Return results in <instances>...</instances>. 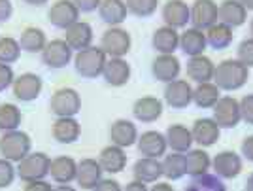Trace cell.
I'll list each match as a JSON object with an SVG mask.
<instances>
[{
  "mask_svg": "<svg viewBox=\"0 0 253 191\" xmlns=\"http://www.w3.org/2000/svg\"><path fill=\"white\" fill-rule=\"evenodd\" d=\"M13 11L11 0H0V21H8Z\"/></svg>",
  "mask_w": 253,
  "mask_h": 191,
  "instance_id": "f907efd6",
  "label": "cell"
},
{
  "mask_svg": "<svg viewBox=\"0 0 253 191\" xmlns=\"http://www.w3.org/2000/svg\"><path fill=\"white\" fill-rule=\"evenodd\" d=\"M130 34L121 27H110L100 38V48L110 57H125L130 51Z\"/></svg>",
  "mask_w": 253,
  "mask_h": 191,
  "instance_id": "8992f818",
  "label": "cell"
},
{
  "mask_svg": "<svg viewBox=\"0 0 253 191\" xmlns=\"http://www.w3.org/2000/svg\"><path fill=\"white\" fill-rule=\"evenodd\" d=\"M53 191H76V190H74V188H70L68 184H61L59 188H55Z\"/></svg>",
  "mask_w": 253,
  "mask_h": 191,
  "instance_id": "9f6ffc18",
  "label": "cell"
},
{
  "mask_svg": "<svg viewBox=\"0 0 253 191\" xmlns=\"http://www.w3.org/2000/svg\"><path fill=\"white\" fill-rule=\"evenodd\" d=\"M76 172H78V163L70 155H59L51 161L49 174L57 184H70L76 180Z\"/></svg>",
  "mask_w": 253,
  "mask_h": 191,
  "instance_id": "f546056e",
  "label": "cell"
},
{
  "mask_svg": "<svg viewBox=\"0 0 253 191\" xmlns=\"http://www.w3.org/2000/svg\"><path fill=\"white\" fill-rule=\"evenodd\" d=\"M191 135H193L195 144H199L201 148H208V146H213L219 140V137H221V127L211 117H202V119H197L193 123Z\"/></svg>",
  "mask_w": 253,
  "mask_h": 191,
  "instance_id": "9a60e30c",
  "label": "cell"
},
{
  "mask_svg": "<svg viewBox=\"0 0 253 191\" xmlns=\"http://www.w3.org/2000/svg\"><path fill=\"white\" fill-rule=\"evenodd\" d=\"M240 114H242V121L248 125H253V95H246L240 100Z\"/></svg>",
  "mask_w": 253,
  "mask_h": 191,
  "instance_id": "ee69618b",
  "label": "cell"
},
{
  "mask_svg": "<svg viewBox=\"0 0 253 191\" xmlns=\"http://www.w3.org/2000/svg\"><path fill=\"white\" fill-rule=\"evenodd\" d=\"M151 44H153V49L159 51V55H174V51L179 48V34L176 29L165 25L153 32Z\"/></svg>",
  "mask_w": 253,
  "mask_h": 191,
  "instance_id": "d4e9b609",
  "label": "cell"
},
{
  "mask_svg": "<svg viewBox=\"0 0 253 191\" xmlns=\"http://www.w3.org/2000/svg\"><path fill=\"white\" fill-rule=\"evenodd\" d=\"M110 140L114 146L119 148H128L132 146L138 140V131L136 125L128 119H116L112 125H110Z\"/></svg>",
  "mask_w": 253,
  "mask_h": 191,
  "instance_id": "44dd1931",
  "label": "cell"
},
{
  "mask_svg": "<svg viewBox=\"0 0 253 191\" xmlns=\"http://www.w3.org/2000/svg\"><path fill=\"white\" fill-rule=\"evenodd\" d=\"M185 167H187L189 176H201L211 169V157L208 155V151H204L202 148L189 149L185 153Z\"/></svg>",
  "mask_w": 253,
  "mask_h": 191,
  "instance_id": "836d02e7",
  "label": "cell"
},
{
  "mask_svg": "<svg viewBox=\"0 0 253 191\" xmlns=\"http://www.w3.org/2000/svg\"><path fill=\"white\" fill-rule=\"evenodd\" d=\"M82 127L74 117H59L53 123V138L61 144H72L80 138Z\"/></svg>",
  "mask_w": 253,
  "mask_h": 191,
  "instance_id": "1f68e13d",
  "label": "cell"
},
{
  "mask_svg": "<svg viewBox=\"0 0 253 191\" xmlns=\"http://www.w3.org/2000/svg\"><path fill=\"white\" fill-rule=\"evenodd\" d=\"M23 2H27L31 6H43V4H47V0H23Z\"/></svg>",
  "mask_w": 253,
  "mask_h": 191,
  "instance_id": "11a10c76",
  "label": "cell"
},
{
  "mask_svg": "<svg viewBox=\"0 0 253 191\" xmlns=\"http://www.w3.org/2000/svg\"><path fill=\"white\" fill-rule=\"evenodd\" d=\"M31 153V137L23 131H6L0 137V155L8 161H21Z\"/></svg>",
  "mask_w": 253,
  "mask_h": 191,
  "instance_id": "3957f363",
  "label": "cell"
},
{
  "mask_svg": "<svg viewBox=\"0 0 253 191\" xmlns=\"http://www.w3.org/2000/svg\"><path fill=\"white\" fill-rule=\"evenodd\" d=\"M163 21L172 29H183L191 23V6L183 0H167L163 6Z\"/></svg>",
  "mask_w": 253,
  "mask_h": 191,
  "instance_id": "5bb4252c",
  "label": "cell"
},
{
  "mask_svg": "<svg viewBox=\"0 0 253 191\" xmlns=\"http://www.w3.org/2000/svg\"><path fill=\"white\" fill-rule=\"evenodd\" d=\"M163 163V176H167L169 180H179L187 174V167H185V153H178L172 151L169 155H165Z\"/></svg>",
  "mask_w": 253,
  "mask_h": 191,
  "instance_id": "e575fe53",
  "label": "cell"
},
{
  "mask_svg": "<svg viewBox=\"0 0 253 191\" xmlns=\"http://www.w3.org/2000/svg\"><path fill=\"white\" fill-rule=\"evenodd\" d=\"M217 4L213 0H195L191 6V25L199 31H208L217 19Z\"/></svg>",
  "mask_w": 253,
  "mask_h": 191,
  "instance_id": "9c48e42d",
  "label": "cell"
},
{
  "mask_svg": "<svg viewBox=\"0 0 253 191\" xmlns=\"http://www.w3.org/2000/svg\"><path fill=\"white\" fill-rule=\"evenodd\" d=\"M165 100L167 104L176 110L187 108L193 102V87L187 80H174L165 87Z\"/></svg>",
  "mask_w": 253,
  "mask_h": 191,
  "instance_id": "7c38bea8",
  "label": "cell"
},
{
  "mask_svg": "<svg viewBox=\"0 0 253 191\" xmlns=\"http://www.w3.org/2000/svg\"><path fill=\"white\" fill-rule=\"evenodd\" d=\"M126 4L125 0H102L98 6V15L100 19L110 25V27H117L126 19Z\"/></svg>",
  "mask_w": 253,
  "mask_h": 191,
  "instance_id": "f1b7e54d",
  "label": "cell"
},
{
  "mask_svg": "<svg viewBox=\"0 0 253 191\" xmlns=\"http://www.w3.org/2000/svg\"><path fill=\"white\" fill-rule=\"evenodd\" d=\"M19 55H21L19 40H15L11 36H2L0 38V63H15L19 59Z\"/></svg>",
  "mask_w": 253,
  "mask_h": 191,
  "instance_id": "ab89813d",
  "label": "cell"
},
{
  "mask_svg": "<svg viewBox=\"0 0 253 191\" xmlns=\"http://www.w3.org/2000/svg\"><path fill=\"white\" fill-rule=\"evenodd\" d=\"M219 98H221V89L213 82L197 84V87L193 89V102L199 108H213Z\"/></svg>",
  "mask_w": 253,
  "mask_h": 191,
  "instance_id": "d6a6232c",
  "label": "cell"
},
{
  "mask_svg": "<svg viewBox=\"0 0 253 191\" xmlns=\"http://www.w3.org/2000/svg\"><path fill=\"white\" fill-rule=\"evenodd\" d=\"M13 70H11L10 64L6 63H0V91L8 89L11 84H13Z\"/></svg>",
  "mask_w": 253,
  "mask_h": 191,
  "instance_id": "f6af8a7d",
  "label": "cell"
},
{
  "mask_svg": "<svg viewBox=\"0 0 253 191\" xmlns=\"http://www.w3.org/2000/svg\"><path fill=\"white\" fill-rule=\"evenodd\" d=\"M132 114L142 123H153L163 114V100L157 96H140L132 104Z\"/></svg>",
  "mask_w": 253,
  "mask_h": 191,
  "instance_id": "603a6c76",
  "label": "cell"
},
{
  "mask_svg": "<svg viewBox=\"0 0 253 191\" xmlns=\"http://www.w3.org/2000/svg\"><path fill=\"white\" fill-rule=\"evenodd\" d=\"M211 110H213L211 119L221 129H232L242 121L240 100H236L234 96H221L217 100V104L211 108Z\"/></svg>",
  "mask_w": 253,
  "mask_h": 191,
  "instance_id": "52a82bcc",
  "label": "cell"
},
{
  "mask_svg": "<svg viewBox=\"0 0 253 191\" xmlns=\"http://www.w3.org/2000/svg\"><path fill=\"white\" fill-rule=\"evenodd\" d=\"M167 144L172 151H178V153H187L191 149V146L195 144L193 135H191V129H187L185 125H170L167 129Z\"/></svg>",
  "mask_w": 253,
  "mask_h": 191,
  "instance_id": "83f0119b",
  "label": "cell"
},
{
  "mask_svg": "<svg viewBox=\"0 0 253 191\" xmlns=\"http://www.w3.org/2000/svg\"><path fill=\"white\" fill-rule=\"evenodd\" d=\"M206 42L213 49H225V48H229L232 42V29L217 21L206 31Z\"/></svg>",
  "mask_w": 253,
  "mask_h": 191,
  "instance_id": "8d00e7d4",
  "label": "cell"
},
{
  "mask_svg": "<svg viewBox=\"0 0 253 191\" xmlns=\"http://www.w3.org/2000/svg\"><path fill=\"white\" fill-rule=\"evenodd\" d=\"M240 151H242V157H246L248 161H252V163H253V135H250V137L244 138Z\"/></svg>",
  "mask_w": 253,
  "mask_h": 191,
  "instance_id": "681fc988",
  "label": "cell"
},
{
  "mask_svg": "<svg viewBox=\"0 0 253 191\" xmlns=\"http://www.w3.org/2000/svg\"><path fill=\"white\" fill-rule=\"evenodd\" d=\"M126 10L138 17H149L157 11L159 0H125Z\"/></svg>",
  "mask_w": 253,
  "mask_h": 191,
  "instance_id": "60d3db41",
  "label": "cell"
},
{
  "mask_svg": "<svg viewBox=\"0 0 253 191\" xmlns=\"http://www.w3.org/2000/svg\"><path fill=\"white\" fill-rule=\"evenodd\" d=\"M21 125V110L15 104H0V129L6 131H15Z\"/></svg>",
  "mask_w": 253,
  "mask_h": 191,
  "instance_id": "f35d334b",
  "label": "cell"
},
{
  "mask_svg": "<svg viewBox=\"0 0 253 191\" xmlns=\"http://www.w3.org/2000/svg\"><path fill=\"white\" fill-rule=\"evenodd\" d=\"M236 59L248 68L253 66V38H246L240 42L238 49H236Z\"/></svg>",
  "mask_w": 253,
  "mask_h": 191,
  "instance_id": "b9f144b4",
  "label": "cell"
},
{
  "mask_svg": "<svg viewBox=\"0 0 253 191\" xmlns=\"http://www.w3.org/2000/svg\"><path fill=\"white\" fill-rule=\"evenodd\" d=\"M138 151L144 155V157H165L167 155V137L159 131H146L142 133V137H138Z\"/></svg>",
  "mask_w": 253,
  "mask_h": 191,
  "instance_id": "2e32d148",
  "label": "cell"
},
{
  "mask_svg": "<svg viewBox=\"0 0 253 191\" xmlns=\"http://www.w3.org/2000/svg\"><path fill=\"white\" fill-rule=\"evenodd\" d=\"M250 78V68L244 66L238 59H225L215 66L213 72V84L221 91H236L246 85Z\"/></svg>",
  "mask_w": 253,
  "mask_h": 191,
  "instance_id": "6da1fadb",
  "label": "cell"
},
{
  "mask_svg": "<svg viewBox=\"0 0 253 191\" xmlns=\"http://www.w3.org/2000/svg\"><path fill=\"white\" fill-rule=\"evenodd\" d=\"M246 191H253V172L248 176V180H246V188H244Z\"/></svg>",
  "mask_w": 253,
  "mask_h": 191,
  "instance_id": "db71d44e",
  "label": "cell"
},
{
  "mask_svg": "<svg viewBox=\"0 0 253 191\" xmlns=\"http://www.w3.org/2000/svg\"><path fill=\"white\" fill-rule=\"evenodd\" d=\"M72 48L66 44V40H51V42L45 44L42 51V61L49 68H63L66 64L72 61Z\"/></svg>",
  "mask_w": 253,
  "mask_h": 191,
  "instance_id": "8fae6325",
  "label": "cell"
},
{
  "mask_svg": "<svg viewBox=\"0 0 253 191\" xmlns=\"http://www.w3.org/2000/svg\"><path fill=\"white\" fill-rule=\"evenodd\" d=\"M217 19L219 23L236 29V27H242L246 19H248V10L242 6L240 0H223L217 8Z\"/></svg>",
  "mask_w": 253,
  "mask_h": 191,
  "instance_id": "ac0fdd59",
  "label": "cell"
},
{
  "mask_svg": "<svg viewBox=\"0 0 253 191\" xmlns=\"http://www.w3.org/2000/svg\"><path fill=\"white\" fill-rule=\"evenodd\" d=\"M66 44L74 49V51H82L85 48H89L93 44V27L85 21H78L72 27L66 29V36H64Z\"/></svg>",
  "mask_w": 253,
  "mask_h": 191,
  "instance_id": "484cf974",
  "label": "cell"
},
{
  "mask_svg": "<svg viewBox=\"0 0 253 191\" xmlns=\"http://www.w3.org/2000/svg\"><path fill=\"white\" fill-rule=\"evenodd\" d=\"M15 172L17 170L13 169V165H11V161L8 159H0V190H4V188H8L13 178H15Z\"/></svg>",
  "mask_w": 253,
  "mask_h": 191,
  "instance_id": "7bdbcfd3",
  "label": "cell"
},
{
  "mask_svg": "<svg viewBox=\"0 0 253 191\" xmlns=\"http://www.w3.org/2000/svg\"><path fill=\"white\" fill-rule=\"evenodd\" d=\"M102 167L96 159H82L78 163V172H76V182L82 190H93L98 182L102 180Z\"/></svg>",
  "mask_w": 253,
  "mask_h": 191,
  "instance_id": "d6986e66",
  "label": "cell"
},
{
  "mask_svg": "<svg viewBox=\"0 0 253 191\" xmlns=\"http://www.w3.org/2000/svg\"><path fill=\"white\" fill-rule=\"evenodd\" d=\"M187 78L191 82L197 84H204V82H211L213 80V72H215V64L210 57L206 55H197V57H189L187 61Z\"/></svg>",
  "mask_w": 253,
  "mask_h": 191,
  "instance_id": "ffe728a7",
  "label": "cell"
},
{
  "mask_svg": "<svg viewBox=\"0 0 253 191\" xmlns=\"http://www.w3.org/2000/svg\"><path fill=\"white\" fill-rule=\"evenodd\" d=\"M250 34H252V38H253V19L250 21Z\"/></svg>",
  "mask_w": 253,
  "mask_h": 191,
  "instance_id": "680465c9",
  "label": "cell"
},
{
  "mask_svg": "<svg viewBox=\"0 0 253 191\" xmlns=\"http://www.w3.org/2000/svg\"><path fill=\"white\" fill-rule=\"evenodd\" d=\"M134 180L144 182V184H155L163 176V163L155 157H142L134 163Z\"/></svg>",
  "mask_w": 253,
  "mask_h": 191,
  "instance_id": "4316f807",
  "label": "cell"
},
{
  "mask_svg": "<svg viewBox=\"0 0 253 191\" xmlns=\"http://www.w3.org/2000/svg\"><path fill=\"white\" fill-rule=\"evenodd\" d=\"M181 72V63L176 55H157L151 64V74L157 82L170 84L179 78Z\"/></svg>",
  "mask_w": 253,
  "mask_h": 191,
  "instance_id": "4fadbf2b",
  "label": "cell"
},
{
  "mask_svg": "<svg viewBox=\"0 0 253 191\" xmlns=\"http://www.w3.org/2000/svg\"><path fill=\"white\" fill-rule=\"evenodd\" d=\"M72 2L78 6V10L80 11L89 13V11L98 10V6H100V2H102V0H72Z\"/></svg>",
  "mask_w": 253,
  "mask_h": 191,
  "instance_id": "7dc6e473",
  "label": "cell"
},
{
  "mask_svg": "<svg viewBox=\"0 0 253 191\" xmlns=\"http://www.w3.org/2000/svg\"><path fill=\"white\" fill-rule=\"evenodd\" d=\"M47 17L53 27L66 31L68 27L80 21V10L72 0H57L47 11Z\"/></svg>",
  "mask_w": 253,
  "mask_h": 191,
  "instance_id": "ba28073f",
  "label": "cell"
},
{
  "mask_svg": "<svg viewBox=\"0 0 253 191\" xmlns=\"http://www.w3.org/2000/svg\"><path fill=\"white\" fill-rule=\"evenodd\" d=\"M246 10H253V0H240Z\"/></svg>",
  "mask_w": 253,
  "mask_h": 191,
  "instance_id": "6f0895ef",
  "label": "cell"
},
{
  "mask_svg": "<svg viewBox=\"0 0 253 191\" xmlns=\"http://www.w3.org/2000/svg\"><path fill=\"white\" fill-rule=\"evenodd\" d=\"M45 32L38 27H27L21 32V38H19V46H21L23 51H29V53H36V51H43L45 48Z\"/></svg>",
  "mask_w": 253,
  "mask_h": 191,
  "instance_id": "d590c367",
  "label": "cell"
},
{
  "mask_svg": "<svg viewBox=\"0 0 253 191\" xmlns=\"http://www.w3.org/2000/svg\"><path fill=\"white\" fill-rule=\"evenodd\" d=\"M106 61H108V55L102 51L100 46L98 48L96 46H89V48H85V49L76 53V72L80 76H84V78H96V76L102 74Z\"/></svg>",
  "mask_w": 253,
  "mask_h": 191,
  "instance_id": "7a4b0ae2",
  "label": "cell"
},
{
  "mask_svg": "<svg viewBox=\"0 0 253 191\" xmlns=\"http://www.w3.org/2000/svg\"><path fill=\"white\" fill-rule=\"evenodd\" d=\"M185 191H227V188L219 176L206 172L201 176H193Z\"/></svg>",
  "mask_w": 253,
  "mask_h": 191,
  "instance_id": "74e56055",
  "label": "cell"
},
{
  "mask_svg": "<svg viewBox=\"0 0 253 191\" xmlns=\"http://www.w3.org/2000/svg\"><path fill=\"white\" fill-rule=\"evenodd\" d=\"M49 167H51V159L43 151H34V153H29L25 159L19 161L17 176L23 182L43 180L49 174Z\"/></svg>",
  "mask_w": 253,
  "mask_h": 191,
  "instance_id": "277c9868",
  "label": "cell"
},
{
  "mask_svg": "<svg viewBox=\"0 0 253 191\" xmlns=\"http://www.w3.org/2000/svg\"><path fill=\"white\" fill-rule=\"evenodd\" d=\"M11 87H13L15 98H19L23 102H31L42 93V78L32 72H25L13 80Z\"/></svg>",
  "mask_w": 253,
  "mask_h": 191,
  "instance_id": "e0dca14e",
  "label": "cell"
},
{
  "mask_svg": "<svg viewBox=\"0 0 253 191\" xmlns=\"http://www.w3.org/2000/svg\"><path fill=\"white\" fill-rule=\"evenodd\" d=\"M55 188H51V184L45 180H34V182H27V188L25 191H53Z\"/></svg>",
  "mask_w": 253,
  "mask_h": 191,
  "instance_id": "c3c4849f",
  "label": "cell"
},
{
  "mask_svg": "<svg viewBox=\"0 0 253 191\" xmlns=\"http://www.w3.org/2000/svg\"><path fill=\"white\" fill-rule=\"evenodd\" d=\"M151 191H174L172 186L167 184V182H155V186L151 188Z\"/></svg>",
  "mask_w": 253,
  "mask_h": 191,
  "instance_id": "f5cc1de1",
  "label": "cell"
},
{
  "mask_svg": "<svg viewBox=\"0 0 253 191\" xmlns=\"http://www.w3.org/2000/svg\"><path fill=\"white\" fill-rule=\"evenodd\" d=\"M102 76L112 87H121L130 80V64L123 57H110L106 61Z\"/></svg>",
  "mask_w": 253,
  "mask_h": 191,
  "instance_id": "7402d4cb",
  "label": "cell"
},
{
  "mask_svg": "<svg viewBox=\"0 0 253 191\" xmlns=\"http://www.w3.org/2000/svg\"><path fill=\"white\" fill-rule=\"evenodd\" d=\"M242 157L236 151H231V149L219 151L211 159V169L215 172V176H219L221 180L223 178H236L242 172Z\"/></svg>",
  "mask_w": 253,
  "mask_h": 191,
  "instance_id": "30bf717a",
  "label": "cell"
},
{
  "mask_svg": "<svg viewBox=\"0 0 253 191\" xmlns=\"http://www.w3.org/2000/svg\"><path fill=\"white\" fill-rule=\"evenodd\" d=\"M98 163H100V167H102L104 172H112V174L121 172L126 165L125 149L119 148V146H114V144L112 146H106L100 151V155H98Z\"/></svg>",
  "mask_w": 253,
  "mask_h": 191,
  "instance_id": "4dcf8cb0",
  "label": "cell"
},
{
  "mask_svg": "<svg viewBox=\"0 0 253 191\" xmlns=\"http://www.w3.org/2000/svg\"><path fill=\"white\" fill-rule=\"evenodd\" d=\"M123 191H148V188H146V184H144V182L132 180V182H128L125 188H123Z\"/></svg>",
  "mask_w": 253,
  "mask_h": 191,
  "instance_id": "816d5d0a",
  "label": "cell"
},
{
  "mask_svg": "<svg viewBox=\"0 0 253 191\" xmlns=\"http://www.w3.org/2000/svg\"><path fill=\"white\" fill-rule=\"evenodd\" d=\"M206 32L199 31L195 27L185 29V31L179 34V49L187 57H197V55H204L206 49Z\"/></svg>",
  "mask_w": 253,
  "mask_h": 191,
  "instance_id": "cb8c5ba5",
  "label": "cell"
},
{
  "mask_svg": "<svg viewBox=\"0 0 253 191\" xmlns=\"http://www.w3.org/2000/svg\"><path fill=\"white\" fill-rule=\"evenodd\" d=\"M49 108L55 116L59 117H74L82 110V96L72 87L57 89L51 95Z\"/></svg>",
  "mask_w": 253,
  "mask_h": 191,
  "instance_id": "5b68a950",
  "label": "cell"
},
{
  "mask_svg": "<svg viewBox=\"0 0 253 191\" xmlns=\"http://www.w3.org/2000/svg\"><path fill=\"white\" fill-rule=\"evenodd\" d=\"M93 191H123L121 188V184L117 180H112V178H108V180H100L96 184Z\"/></svg>",
  "mask_w": 253,
  "mask_h": 191,
  "instance_id": "bcb514c9",
  "label": "cell"
}]
</instances>
